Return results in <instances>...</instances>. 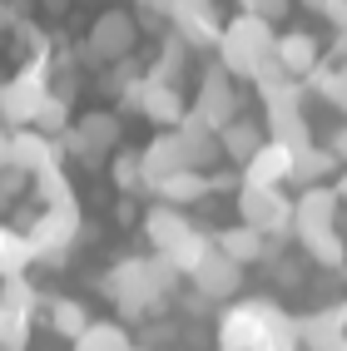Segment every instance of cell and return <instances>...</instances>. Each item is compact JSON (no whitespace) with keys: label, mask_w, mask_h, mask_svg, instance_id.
Instances as JSON below:
<instances>
[{"label":"cell","mask_w":347,"mask_h":351,"mask_svg":"<svg viewBox=\"0 0 347 351\" xmlns=\"http://www.w3.org/2000/svg\"><path fill=\"white\" fill-rule=\"evenodd\" d=\"M179 267L169 263L164 252H149V257H120L109 272H104V282H100V292L120 307V317H129V322H144L149 312H159L164 302L174 297V287H179Z\"/></svg>","instance_id":"6da1fadb"},{"label":"cell","mask_w":347,"mask_h":351,"mask_svg":"<svg viewBox=\"0 0 347 351\" xmlns=\"http://www.w3.org/2000/svg\"><path fill=\"white\" fill-rule=\"evenodd\" d=\"M223 351H303L298 346V317L283 312L273 297H243L219 317Z\"/></svg>","instance_id":"7a4b0ae2"},{"label":"cell","mask_w":347,"mask_h":351,"mask_svg":"<svg viewBox=\"0 0 347 351\" xmlns=\"http://www.w3.org/2000/svg\"><path fill=\"white\" fill-rule=\"evenodd\" d=\"M273 40H278V30L268 25V20H258V15H234L228 25L219 30V69H228V75H238V80H248L253 69H258L268 55H273Z\"/></svg>","instance_id":"3957f363"},{"label":"cell","mask_w":347,"mask_h":351,"mask_svg":"<svg viewBox=\"0 0 347 351\" xmlns=\"http://www.w3.org/2000/svg\"><path fill=\"white\" fill-rule=\"evenodd\" d=\"M120 138H124V124H120V114L114 109H85L80 119H69L60 134H55V144L60 154H75L80 163H104L114 149H120Z\"/></svg>","instance_id":"277c9868"},{"label":"cell","mask_w":347,"mask_h":351,"mask_svg":"<svg viewBox=\"0 0 347 351\" xmlns=\"http://www.w3.org/2000/svg\"><path fill=\"white\" fill-rule=\"evenodd\" d=\"M20 238L30 243L35 263H65L69 247L85 238V213L80 203H60V208H40V218L20 232Z\"/></svg>","instance_id":"5b68a950"},{"label":"cell","mask_w":347,"mask_h":351,"mask_svg":"<svg viewBox=\"0 0 347 351\" xmlns=\"http://www.w3.org/2000/svg\"><path fill=\"white\" fill-rule=\"evenodd\" d=\"M45 95H50V55L35 50V60L25 69H15V75L0 84V119H5V129L35 124V109H40Z\"/></svg>","instance_id":"8992f818"},{"label":"cell","mask_w":347,"mask_h":351,"mask_svg":"<svg viewBox=\"0 0 347 351\" xmlns=\"http://www.w3.org/2000/svg\"><path fill=\"white\" fill-rule=\"evenodd\" d=\"M134 45H139V20L129 10H104V15H95V25H89V35L80 45V64L104 69L114 60L134 55Z\"/></svg>","instance_id":"52a82bcc"},{"label":"cell","mask_w":347,"mask_h":351,"mask_svg":"<svg viewBox=\"0 0 347 351\" xmlns=\"http://www.w3.org/2000/svg\"><path fill=\"white\" fill-rule=\"evenodd\" d=\"M238 223L263 238H293V198L283 189H248L238 183Z\"/></svg>","instance_id":"ba28073f"},{"label":"cell","mask_w":347,"mask_h":351,"mask_svg":"<svg viewBox=\"0 0 347 351\" xmlns=\"http://www.w3.org/2000/svg\"><path fill=\"white\" fill-rule=\"evenodd\" d=\"M223 20L214 10V0H174L169 5V35H179L189 50H214Z\"/></svg>","instance_id":"9c48e42d"},{"label":"cell","mask_w":347,"mask_h":351,"mask_svg":"<svg viewBox=\"0 0 347 351\" xmlns=\"http://www.w3.org/2000/svg\"><path fill=\"white\" fill-rule=\"evenodd\" d=\"M189 114H199L208 129H223V124L238 114V89H234V75H228V69H219V64H208L203 75H199V95H194Z\"/></svg>","instance_id":"30bf717a"},{"label":"cell","mask_w":347,"mask_h":351,"mask_svg":"<svg viewBox=\"0 0 347 351\" xmlns=\"http://www.w3.org/2000/svg\"><path fill=\"white\" fill-rule=\"evenodd\" d=\"M189 282H194V292H199L203 302H228V297H238V287H243V267H238L228 252L208 247L199 263H194Z\"/></svg>","instance_id":"8fae6325"},{"label":"cell","mask_w":347,"mask_h":351,"mask_svg":"<svg viewBox=\"0 0 347 351\" xmlns=\"http://www.w3.org/2000/svg\"><path fill=\"white\" fill-rule=\"evenodd\" d=\"M5 163L20 169V173H40L45 163H65V158H60V144H55L50 134H40L35 124H20V129H10Z\"/></svg>","instance_id":"7c38bea8"},{"label":"cell","mask_w":347,"mask_h":351,"mask_svg":"<svg viewBox=\"0 0 347 351\" xmlns=\"http://www.w3.org/2000/svg\"><path fill=\"white\" fill-rule=\"evenodd\" d=\"M248 80H253V95L263 99V109H303V80H293L273 55L253 69Z\"/></svg>","instance_id":"4fadbf2b"},{"label":"cell","mask_w":347,"mask_h":351,"mask_svg":"<svg viewBox=\"0 0 347 351\" xmlns=\"http://www.w3.org/2000/svg\"><path fill=\"white\" fill-rule=\"evenodd\" d=\"M283 243H288V238H263V232H253L248 223H234V228L214 232V247H219V252H228L238 267L263 263V257H278V252H283Z\"/></svg>","instance_id":"5bb4252c"},{"label":"cell","mask_w":347,"mask_h":351,"mask_svg":"<svg viewBox=\"0 0 347 351\" xmlns=\"http://www.w3.org/2000/svg\"><path fill=\"white\" fill-rule=\"evenodd\" d=\"M134 109L144 114L149 124H159V129H174L183 114H189V104H183V95H179V84H164V80H149L144 75V84H139V99H134Z\"/></svg>","instance_id":"9a60e30c"},{"label":"cell","mask_w":347,"mask_h":351,"mask_svg":"<svg viewBox=\"0 0 347 351\" xmlns=\"http://www.w3.org/2000/svg\"><path fill=\"white\" fill-rule=\"evenodd\" d=\"M288 163H293V149L263 138V144L253 149V158L238 169V173H243L238 183H248V189H283V183H288Z\"/></svg>","instance_id":"2e32d148"},{"label":"cell","mask_w":347,"mask_h":351,"mask_svg":"<svg viewBox=\"0 0 347 351\" xmlns=\"http://www.w3.org/2000/svg\"><path fill=\"white\" fill-rule=\"evenodd\" d=\"M179 169H189V158H183V144H179V134L164 129V134H154L144 149H139V173H144V189L159 178H169Z\"/></svg>","instance_id":"e0dca14e"},{"label":"cell","mask_w":347,"mask_h":351,"mask_svg":"<svg viewBox=\"0 0 347 351\" xmlns=\"http://www.w3.org/2000/svg\"><path fill=\"white\" fill-rule=\"evenodd\" d=\"M139 223H144V238L154 243V252H174L194 232V223L183 218V208H169V203H154L149 213H139Z\"/></svg>","instance_id":"ac0fdd59"},{"label":"cell","mask_w":347,"mask_h":351,"mask_svg":"<svg viewBox=\"0 0 347 351\" xmlns=\"http://www.w3.org/2000/svg\"><path fill=\"white\" fill-rule=\"evenodd\" d=\"M298 346L303 351H347V326H342L337 307L298 317Z\"/></svg>","instance_id":"d6986e66"},{"label":"cell","mask_w":347,"mask_h":351,"mask_svg":"<svg viewBox=\"0 0 347 351\" xmlns=\"http://www.w3.org/2000/svg\"><path fill=\"white\" fill-rule=\"evenodd\" d=\"M273 60L288 69L293 80H303V75H313V69L322 64V50H317V35H308V30H288V35H278L273 40Z\"/></svg>","instance_id":"ffe728a7"},{"label":"cell","mask_w":347,"mask_h":351,"mask_svg":"<svg viewBox=\"0 0 347 351\" xmlns=\"http://www.w3.org/2000/svg\"><path fill=\"white\" fill-rule=\"evenodd\" d=\"M328 223H337V193L328 189V183L298 189V198H293V232H303V228H328Z\"/></svg>","instance_id":"44dd1931"},{"label":"cell","mask_w":347,"mask_h":351,"mask_svg":"<svg viewBox=\"0 0 347 351\" xmlns=\"http://www.w3.org/2000/svg\"><path fill=\"white\" fill-rule=\"evenodd\" d=\"M214 134H219V158H228L234 169H243V163L253 158V149H258L263 138H268L258 119H238V114H234V119H228L223 129H214Z\"/></svg>","instance_id":"7402d4cb"},{"label":"cell","mask_w":347,"mask_h":351,"mask_svg":"<svg viewBox=\"0 0 347 351\" xmlns=\"http://www.w3.org/2000/svg\"><path fill=\"white\" fill-rule=\"evenodd\" d=\"M337 169H342V163L333 158V149L308 144V149L293 154V163H288V183H283V189H313V183H328Z\"/></svg>","instance_id":"603a6c76"},{"label":"cell","mask_w":347,"mask_h":351,"mask_svg":"<svg viewBox=\"0 0 347 351\" xmlns=\"http://www.w3.org/2000/svg\"><path fill=\"white\" fill-rule=\"evenodd\" d=\"M35 312H40V317H45V326H50L55 337H65V341H75L85 326L95 322L80 297H40V307H35Z\"/></svg>","instance_id":"cb8c5ba5"},{"label":"cell","mask_w":347,"mask_h":351,"mask_svg":"<svg viewBox=\"0 0 347 351\" xmlns=\"http://www.w3.org/2000/svg\"><path fill=\"white\" fill-rule=\"evenodd\" d=\"M174 134H179V144H183L189 169H203V173H208V163H219V134L208 129L199 114H183V119L174 124Z\"/></svg>","instance_id":"d4e9b609"},{"label":"cell","mask_w":347,"mask_h":351,"mask_svg":"<svg viewBox=\"0 0 347 351\" xmlns=\"http://www.w3.org/2000/svg\"><path fill=\"white\" fill-rule=\"evenodd\" d=\"M149 193H154L159 203H169V208H189V203L208 198V173H203V169H179V173H169V178L149 183Z\"/></svg>","instance_id":"484cf974"},{"label":"cell","mask_w":347,"mask_h":351,"mask_svg":"<svg viewBox=\"0 0 347 351\" xmlns=\"http://www.w3.org/2000/svg\"><path fill=\"white\" fill-rule=\"evenodd\" d=\"M293 238L303 243V252L313 257L317 267H333V272L347 267V243H342L337 223H328V228H303V232H293Z\"/></svg>","instance_id":"4316f807"},{"label":"cell","mask_w":347,"mask_h":351,"mask_svg":"<svg viewBox=\"0 0 347 351\" xmlns=\"http://www.w3.org/2000/svg\"><path fill=\"white\" fill-rule=\"evenodd\" d=\"M268 114V138L273 144H283V149H308L313 144V129L303 119V109H263Z\"/></svg>","instance_id":"83f0119b"},{"label":"cell","mask_w":347,"mask_h":351,"mask_svg":"<svg viewBox=\"0 0 347 351\" xmlns=\"http://www.w3.org/2000/svg\"><path fill=\"white\" fill-rule=\"evenodd\" d=\"M69 351H134V341H129V332L120 322H89L85 332L69 341Z\"/></svg>","instance_id":"f1b7e54d"},{"label":"cell","mask_w":347,"mask_h":351,"mask_svg":"<svg viewBox=\"0 0 347 351\" xmlns=\"http://www.w3.org/2000/svg\"><path fill=\"white\" fill-rule=\"evenodd\" d=\"M30 189L45 208H60V203H75V183H69V173L60 169V163H45L40 173H30Z\"/></svg>","instance_id":"f546056e"},{"label":"cell","mask_w":347,"mask_h":351,"mask_svg":"<svg viewBox=\"0 0 347 351\" xmlns=\"http://www.w3.org/2000/svg\"><path fill=\"white\" fill-rule=\"evenodd\" d=\"M308 89H313L322 104H333L337 114H347V64H317L313 80H308Z\"/></svg>","instance_id":"4dcf8cb0"},{"label":"cell","mask_w":347,"mask_h":351,"mask_svg":"<svg viewBox=\"0 0 347 351\" xmlns=\"http://www.w3.org/2000/svg\"><path fill=\"white\" fill-rule=\"evenodd\" d=\"M183 69H189V45H183L179 35H169L164 45H159V60L144 69V75H149V80H164V84H179Z\"/></svg>","instance_id":"1f68e13d"},{"label":"cell","mask_w":347,"mask_h":351,"mask_svg":"<svg viewBox=\"0 0 347 351\" xmlns=\"http://www.w3.org/2000/svg\"><path fill=\"white\" fill-rule=\"evenodd\" d=\"M30 326H35V312L0 302V351H25L30 346Z\"/></svg>","instance_id":"d6a6232c"},{"label":"cell","mask_w":347,"mask_h":351,"mask_svg":"<svg viewBox=\"0 0 347 351\" xmlns=\"http://www.w3.org/2000/svg\"><path fill=\"white\" fill-rule=\"evenodd\" d=\"M30 263H35L30 243L20 238L15 228H5V223H0V277H15V272H25Z\"/></svg>","instance_id":"836d02e7"},{"label":"cell","mask_w":347,"mask_h":351,"mask_svg":"<svg viewBox=\"0 0 347 351\" xmlns=\"http://www.w3.org/2000/svg\"><path fill=\"white\" fill-rule=\"evenodd\" d=\"M104 163H109V178H114L120 193H139V189H144V173H139V154L134 149H114V158H104Z\"/></svg>","instance_id":"e575fe53"},{"label":"cell","mask_w":347,"mask_h":351,"mask_svg":"<svg viewBox=\"0 0 347 351\" xmlns=\"http://www.w3.org/2000/svg\"><path fill=\"white\" fill-rule=\"evenodd\" d=\"M208 247H214V232H203V228H194L189 238H183V243H179L174 252H164V257H169V263H174V267H179L183 277H189V272H194V263H199V257H203Z\"/></svg>","instance_id":"d590c367"},{"label":"cell","mask_w":347,"mask_h":351,"mask_svg":"<svg viewBox=\"0 0 347 351\" xmlns=\"http://www.w3.org/2000/svg\"><path fill=\"white\" fill-rule=\"evenodd\" d=\"M0 302H5V307H25V312H35V307H40V292L25 282V272H15V277H0Z\"/></svg>","instance_id":"8d00e7d4"},{"label":"cell","mask_w":347,"mask_h":351,"mask_svg":"<svg viewBox=\"0 0 347 351\" xmlns=\"http://www.w3.org/2000/svg\"><path fill=\"white\" fill-rule=\"evenodd\" d=\"M65 124H69V104H65V99H55V95H45V99H40V109H35V129L55 138Z\"/></svg>","instance_id":"74e56055"},{"label":"cell","mask_w":347,"mask_h":351,"mask_svg":"<svg viewBox=\"0 0 347 351\" xmlns=\"http://www.w3.org/2000/svg\"><path fill=\"white\" fill-rule=\"evenodd\" d=\"M238 10L243 15H258V20H268V25H278L288 10H293V0H238Z\"/></svg>","instance_id":"f35d334b"},{"label":"cell","mask_w":347,"mask_h":351,"mask_svg":"<svg viewBox=\"0 0 347 351\" xmlns=\"http://www.w3.org/2000/svg\"><path fill=\"white\" fill-rule=\"evenodd\" d=\"M25 183H30V173H20V169L5 163V169H0V208H10L20 193H25Z\"/></svg>","instance_id":"ab89813d"},{"label":"cell","mask_w":347,"mask_h":351,"mask_svg":"<svg viewBox=\"0 0 347 351\" xmlns=\"http://www.w3.org/2000/svg\"><path fill=\"white\" fill-rule=\"evenodd\" d=\"M114 218L129 228V223L139 218V193H120V208H114Z\"/></svg>","instance_id":"60d3db41"},{"label":"cell","mask_w":347,"mask_h":351,"mask_svg":"<svg viewBox=\"0 0 347 351\" xmlns=\"http://www.w3.org/2000/svg\"><path fill=\"white\" fill-rule=\"evenodd\" d=\"M328 149H333L337 163H347V124H337V134H333V144H328Z\"/></svg>","instance_id":"b9f144b4"},{"label":"cell","mask_w":347,"mask_h":351,"mask_svg":"<svg viewBox=\"0 0 347 351\" xmlns=\"http://www.w3.org/2000/svg\"><path fill=\"white\" fill-rule=\"evenodd\" d=\"M15 20H25V15H15V5H10V0H0V35H5V30L15 25Z\"/></svg>","instance_id":"7bdbcfd3"},{"label":"cell","mask_w":347,"mask_h":351,"mask_svg":"<svg viewBox=\"0 0 347 351\" xmlns=\"http://www.w3.org/2000/svg\"><path fill=\"white\" fill-rule=\"evenodd\" d=\"M333 193H337V203H347V163H342V178L333 183Z\"/></svg>","instance_id":"ee69618b"},{"label":"cell","mask_w":347,"mask_h":351,"mask_svg":"<svg viewBox=\"0 0 347 351\" xmlns=\"http://www.w3.org/2000/svg\"><path fill=\"white\" fill-rule=\"evenodd\" d=\"M5 144H10V129L0 124V169H5Z\"/></svg>","instance_id":"f6af8a7d"},{"label":"cell","mask_w":347,"mask_h":351,"mask_svg":"<svg viewBox=\"0 0 347 351\" xmlns=\"http://www.w3.org/2000/svg\"><path fill=\"white\" fill-rule=\"evenodd\" d=\"M40 5H45V10H50V15H60V10L69 5V0H40Z\"/></svg>","instance_id":"bcb514c9"},{"label":"cell","mask_w":347,"mask_h":351,"mask_svg":"<svg viewBox=\"0 0 347 351\" xmlns=\"http://www.w3.org/2000/svg\"><path fill=\"white\" fill-rule=\"evenodd\" d=\"M10 5H15V15H25V10H30V0H10Z\"/></svg>","instance_id":"7dc6e473"},{"label":"cell","mask_w":347,"mask_h":351,"mask_svg":"<svg viewBox=\"0 0 347 351\" xmlns=\"http://www.w3.org/2000/svg\"><path fill=\"white\" fill-rule=\"evenodd\" d=\"M219 351H223V346H219Z\"/></svg>","instance_id":"c3c4849f"}]
</instances>
